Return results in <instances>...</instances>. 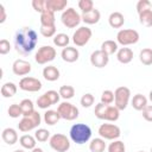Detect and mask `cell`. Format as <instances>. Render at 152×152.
<instances>
[{"label": "cell", "mask_w": 152, "mask_h": 152, "mask_svg": "<svg viewBox=\"0 0 152 152\" xmlns=\"http://www.w3.org/2000/svg\"><path fill=\"white\" fill-rule=\"evenodd\" d=\"M13 43L18 53L27 56L36 49L38 43V34L32 27L24 26L15 32L13 37Z\"/></svg>", "instance_id": "obj_1"}, {"label": "cell", "mask_w": 152, "mask_h": 152, "mask_svg": "<svg viewBox=\"0 0 152 152\" xmlns=\"http://www.w3.org/2000/svg\"><path fill=\"white\" fill-rule=\"evenodd\" d=\"M69 137L77 145L86 144L91 138V128L86 124H75L69 131Z\"/></svg>", "instance_id": "obj_2"}, {"label": "cell", "mask_w": 152, "mask_h": 152, "mask_svg": "<svg viewBox=\"0 0 152 152\" xmlns=\"http://www.w3.org/2000/svg\"><path fill=\"white\" fill-rule=\"evenodd\" d=\"M94 114L97 119L104 120L108 122H114L119 119L120 116V110L112 104H103V103H97L94 109Z\"/></svg>", "instance_id": "obj_3"}, {"label": "cell", "mask_w": 152, "mask_h": 152, "mask_svg": "<svg viewBox=\"0 0 152 152\" xmlns=\"http://www.w3.org/2000/svg\"><path fill=\"white\" fill-rule=\"evenodd\" d=\"M40 122H42L40 114L37 110H34L32 114L21 118V120L18 124V129L23 133H27V132L37 128L40 125Z\"/></svg>", "instance_id": "obj_4"}, {"label": "cell", "mask_w": 152, "mask_h": 152, "mask_svg": "<svg viewBox=\"0 0 152 152\" xmlns=\"http://www.w3.org/2000/svg\"><path fill=\"white\" fill-rule=\"evenodd\" d=\"M139 38V32L133 28H122L116 33V43L122 46L137 44Z\"/></svg>", "instance_id": "obj_5"}, {"label": "cell", "mask_w": 152, "mask_h": 152, "mask_svg": "<svg viewBox=\"0 0 152 152\" xmlns=\"http://www.w3.org/2000/svg\"><path fill=\"white\" fill-rule=\"evenodd\" d=\"M61 21H62V24L65 27H68V28H75L82 21V17L80 15V13L74 7H68L64 12H62Z\"/></svg>", "instance_id": "obj_6"}, {"label": "cell", "mask_w": 152, "mask_h": 152, "mask_svg": "<svg viewBox=\"0 0 152 152\" xmlns=\"http://www.w3.org/2000/svg\"><path fill=\"white\" fill-rule=\"evenodd\" d=\"M131 99V90L127 87H118L114 90V106L119 110H124L127 108Z\"/></svg>", "instance_id": "obj_7"}, {"label": "cell", "mask_w": 152, "mask_h": 152, "mask_svg": "<svg viewBox=\"0 0 152 152\" xmlns=\"http://www.w3.org/2000/svg\"><path fill=\"white\" fill-rule=\"evenodd\" d=\"M97 133L100 135V138L104 139V140H118L121 135V129L119 126L114 125V124H102L99 129Z\"/></svg>", "instance_id": "obj_8"}, {"label": "cell", "mask_w": 152, "mask_h": 152, "mask_svg": "<svg viewBox=\"0 0 152 152\" xmlns=\"http://www.w3.org/2000/svg\"><path fill=\"white\" fill-rule=\"evenodd\" d=\"M56 49L52 48L51 45H43L38 49V51L34 55V61L38 64H46L52 62L56 58Z\"/></svg>", "instance_id": "obj_9"}, {"label": "cell", "mask_w": 152, "mask_h": 152, "mask_svg": "<svg viewBox=\"0 0 152 152\" xmlns=\"http://www.w3.org/2000/svg\"><path fill=\"white\" fill-rule=\"evenodd\" d=\"M57 112L61 115V119L68 120V121H72L75 119L78 118V108L76 106H74L72 103L68 102V101H63L58 104L57 107Z\"/></svg>", "instance_id": "obj_10"}, {"label": "cell", "mask_w": 152, "mask_h": 152, "mask_svg": "<svg viewBox=\"0 0 152 152\" xmlns=\"http://www.w3.org/2000/svg\"><path fill=\"white\" fill-rule=\"evenodd\" d=\"M49 145L56 152H66L70 148V140L62 133H56L50 137Z\"/></svg>", "instance_id": "obj_11"}, {"label": "cell", "mask_w": 152, "mask_h": 152, "mask_svg": "<svg viewBox=\"0 0 152 152\" xmlns=\"http://www.w3.org/2000/svg\"><path fill=\"white\" fill-rule=\"evenodd\" d=\"M91 36H93V32L88 26H81L74 32L72 43L76 46H84L90 40Z\"/></svg>", "instance_id": "obj_12"}, {"label": "cell", "mask_w": 152, "mask_h": 152, "mask_svg": "<svg viewBox=\"0 0 152 152\" xmlns=\"http://www.w3.org/2000/svg\"><path fill=\"white\" fill-rule=\"evenodd\" d=\"M42 87H43L42 82L36 77L25 76L19 81V88L24 91L36 93V91H39L42 89Z\"/></svg>", "instance_id": "obj_13"}, {"label": "cell", "mask_w": 152, "mask_h": 152, "mask_svg": "<svg viewBox=\"0 0 152 152\" xmlns=\"http://www.w3.org/2000/svg\"><path fill=\"white\" fill-rule=\"evenodd\" d=\"M32 70V65L30 62L25 61V59H21V58H18L13 62L12 64V71L14 75L17 76H26L31 72Z\"/></svg>", "instance_id": "obj_14"}, {"label": "cell", "mask_w": 152, "mask_h": 152, "mask_svg": "<svg viewBox=\"0 0 152 152\" xmlns=\"http://www.w3.org/2000/svg\"><path fill=\"white\" fill-rule=\"evenodd\" d=\"M108 62H109V56L106 52H103L101 49L95 50L90 55V63L95 68H99V69L104 68V66H107Z\"/></svg>", "instance_id": "obj_15"}, {"label": "cell", "mask_w": 152, "mask_h": 152, "mask_svg": "<svg viewBox=\"0 0 152 152\" xmlns=\"http://www.w3.org/2000/svg\"><path fill=\"white\" fill-rule=\"evenodd\" d=\"M61 57H62V59H63L64 62H66V63H74V62H76V61L78 59L80 52H78V50H77L76 48H74V46H66V48H64V49L62 50Z\"/></svg>", "instance_id": "obj_16"}, {"label": "cell", "mask_w": 152, "mask_h": 152, "mask_svg": "<svg viewBox=\"0 0 152 152\" xmlns=\"http://www.w3.org/2000/svg\"><path fill=\"white\" fill-rule=\"evenodd\" d=\"M68 6V0H46V10L51 12H64Z\"/></svg>", "instance_id": "obj_17"}, {"label": "cell", "mask_w": 152, "mask_h": 152, "mask_svg": "<svg viewBox=\"0 0 152 152\" xmlns=\"http://www.w3.org/2000/svg\"><path fill=\"white\" fill-rule=\"evenodd\" d=\"M61 72L57 66L55 65H48L43 69V77L49 82H55L59 78Z\"/></svg>", "instance_id": "obj_18"}, {"label": "cell", "mask_w": 152, "mask_h": 152, "mask_svg": "<svg viewBox=\"0 0 152 152\" xmlns=\"http://www.w3.org/2000/svg\"><path fill=\"white\" fill-rule=\"evenodd\" d=\"M1 138H2V140H4L7 145H14V144L18 141V139H19L17 131H15L14 128H12V127L5 128V129L2 131V133H1Z\"/></svg>", "instance_id": "obj_19"}, {"label": "cell", "mask_w": 152, "mask_h": 152, "mask_svg": "<svg viewBox=\"0 0 152 152\" xmlns=\"http://www.w3.org/2000/svg\"><path fill=\"white\" fill-rule=\"evenodd\" d=\"M116 59L122 64H128L133 59V51L129 48H120L116 52Z\"/></svg>", "instance_id": "obj_20"}, {"label": "cell", "mask_w": 152, "mask_h": 152, "mask_svg": "<svg viewBox=\"0 0 152 152\" xmlns=\"http://www.w3.org/2000/svg\"><path fill=\"white\" fill-rule=\"evenodd\" d=\"M82 21L86 23L87 25H94L96 23H99L100 18H101V13L99 10L94 8L93 11L88 12V13H82Z\"/></svg>", "instance_id": "obj_21"}, {"label": "cell", "mask_w": 152, "mask_h": 152, "mask_svg": "<svg viewBox=\"0 0 152 152\" xmlns=\"http://www.w3.org/2000/svg\"><path fill=\"white\" fill-rule=\"evenodd\" d=\"M108 23L113 28H120L125 24V17L120 12H113L108 17Z\"/></svg>", "instance_id": "obj_22"}, {"label": "cell", "mask_w": 152, "mask_h": 152, "mask_svg": "<svg viewBox=\"0 0 152 152\" xmlns=\"http://www.w3.org/2000/svg\"><path fill=\"white\" fill-rule=\"evenodd\" d=\"M17 86L15 83L13 82H6L1 86V89H0V93H1V96L5 97V99H10L12 96H14L17 94Z\"/></svg>", "instance_id": "obj_23"}, {"label": "cell", "mask_w": 152, "mask_h": 152, "mask_svg": "<svg viewBox=\"0 0 152 152\" xmlns=\"http://www.w3.org/2000/svg\"><path fill=\"white\" fill-rule=\"evenodd\" d=\"M56 17L55 13L45 10L43 13H40V26H55Z\"/></svg>", "instance_id": "obj_24"}, {"label": "cell", "mask_w": 152, "mask_h": 152, "mask_svg": "<svg viewBox=\"0 0 152 152\" xmlns=\"http://www.w3.org/2000/svg\"><path fill=\"white\" fill-rule=\"evenodd\" d=\"M131 104L135 110H142L147 106V97L142 94H135L131 101Z\"/></svg>", "instance_id": "obj_25"}, {"label": "cell", "mask_w": 152, "mask_h": 152, "mask_svg": "<svg viewBox=\"0 0 152 152\" xmlns=\"http://www.w3.org/2000/svg\"><path fill=\"white\" fill-rule=\"evenodd\" d=\"M36 142H37L36 138L30 134H24L19 138V144L25 150H33L36 147Z\"/></svg>", "instance_id": "obj_26"}, {"label": "cell", "mask_w": 152, "mask_h": 152, "mask_svg": "<svg viewBox=\"0 0 152 152\" xmlns=\"http://www.w3.org/2000/svg\"><path fill=\"white\" fill-rule=\"evenodd\" d=\"M43 119H44V122H45L46 125H49V126H53V125H56V124L59 121L61 115L58 114L57 110L49 109V110H46V112L44 113Z\"/></svg>", "instance_id": "obj_27"}, {"label": "cell", "mask_w": 152, "mask_h": 152, "mask_svg": "<svg viewBox=\"0 0 152 152\" xmlns=\"http://www.w3.org/2000/svg\"><path fill=\"white\" fill-rule=\"evenodd\" d=\"M101 50L103 52H106L108 56L110 55H114L118 52L119 48H118V43L115 40H112V39H108V40H104L102 44H101Z\"/></svg>", "instance_id": "obj_28"}, {"label": "cell", "mask_w": 152, "mask_h": 152, "mask_svg": "<svg viewBox=\"0 0 152 152\" xmlns=\"http://www.w3.org/2000/svg\"><path fill=\"white\" fill-rule=\"evenodd\" d=\"M107 145L104 142V139L102 138H95L89 142V150L90 152H104Z\"/></svg>", "instance_id": "obj_29"}, {"label": "cell", "mask_w": 152, "mask_h": 152, "mask_svg": "<svg viewBox=\"0 0 152 152\" xmlns=\"http://www.w3.org/2000/svg\"><path fill=\"white\" fill-rule=\"evenodd\" d=\"M138 15H139V21L141 25L146 27H152V8L140 12L138 13Z\"/></svg>", "instance_id": "obj_30"}, {"label": "cell", "mask_w": 152, "mask_h": 152, "mask_svg": "<svg viewBox=\"0 0 152 152\" xmlns=\"http://www.w3.org/2000/svg\"><path fill=\"white\" fill-rule=\"evenodd\" d=\"M20 108H21V113H23V116H26V115H30L34 112V104L33 102L30 100V99H24L20 101Z\"/></svg>", "instance_id": "obj_31"}, {"label": "cell", "mask_w": 152, "mask_h": 152, "mask_svg": "<svg viewBox=\"0 0 152 152\" xmlns=\"http://www.w3.org/2000/svg\"><path fill=\"white\" fill-rule=\"evenodd\" d=\"M53 44L56 45V46H58V48H66L68 46V44H69V42H70V38H69V36L68 34H65V33H57L55 37H53Z\"/></svg>", "instance_id": "obj_32"}, {"label": "cell", "mask_w": 152, "mask_h": 152, "mask_svg": "<svg viewBox=\"0 0 152 152\" xmlns=\"http://www.w3.org/2000/svg\"><path fill=\"white\" fill-rule=\"evenodd\" d=\"M139 59L144 65H152V49H142L139 53Z\"/></svg>", "instance_id": "obj_33"}, {"label": "cell", "mask_w": 152, "mask_h": 152, "mask_svg": "<svg viewBox=\"0 0 152 152\" xmlns=\"http://www.w3.org/2000/svg\"><path fill=\"white\" fill-rule=\"evenodd\" d=\"M58 93H59L61 97L66 101V100H70V99L74 97V95H75V89H74L72 86H61Z\"/></svg>", "instance_id": "obj_34"}, {"label": "cell", "mask_w": 152, "mask_h": 152, "mask_svg": "<svg viewBox=\"0 0 152 152\" xmlns=\"http://www.w3.org/2000/svg\"><path fill=\"white\" fill-rule=\"evenodd\" d=\"M108 152H126V146L125 142L121 140H113L108 147H107Z\"/></svg>", "instance_id": "obj_35"}, {"label": "cell", "mask_w": 152, "mask_h": 152, "mask_svg": "<svg viewBox=\"0 0 152 152\" xmlns=\"http://www.w3.org/2000/svg\"><path fill=\"white\" fill-rule=\"evenodd\" d=\"M34 138L37 141L39 142H45L50 139V132L45 128H38L36 132H34Z\"/></svg>", "instance_id": "obj_36"}, {"label": "cell", "mask_w": 152, "mask_h": 152, "mask_svg": "<svg viewBox=\"0 0 152 152\" xmlns=\"http://www.w3.org/2000/svg\"><path fill=\"white\" fill-rule=\"evenodd\" d=\"M94 101H95V97H94V95L90 94V93H86V94H83L82 97H81V100H80L81 106L84 107V108H89V107H91V106L94 104Z\"/></svg>", "instance_id": "obj_37"}, {"label": "cell", "mask_w": 152, "mask_h": 152, "mask_svg": "<svg viewBox=\"0 0 152 152\" xmlns=\"http://www.w3.org/2000/svg\"><path fill=\"white\" fill-rule=\"evenodd\" d=\"M37 106H38V108H40V109H48L49 107L52 106V103H51L50 99L48 97V95L44 93L43 95H40V96L37 99Z\"/></svg>", "instance_id": "obj_38"}, {"label": "cell", "mask_w": 152, "mask_h": 152, "mask_svg": "<svg viewBox=\"0 0 152 152\" xmlns=\"http://www.w3.org/2000/svg\"><path fill=\"white\" fill-rule=\"evenodd\" d=\"M114 102V91L107 89L103 90L101 94V103L103 104H112Z\"/></svg>", "instance_id": "obj_39"}, {"label": "cell", "mask_w": 152, "mask_h": 152, "mask_svg": "<svg viewBox=\"0 0 152 152\" xmlns=\"http://www.w3.org/2000/svg\"><path fill=\"white\" fill-rule=\"evenodd\" d=\"M7 113H8L10 118H13V119H17V118H19L20 115H23L20 104H18V103H12V104L8 107V109H7Z\"/></svg>", "instance_id": "obj_40"}, {"label": "cell", "mask_w": 152, "mask_h": 152, "mask_svg": "<svg viewBox=\"0 0 152 152\" xmlns=\"http://www.w3.org/2000/svg\"><path fill=\"white\" fill-rule=\"evenodd\" d=\"M77 5L78 8L82 11V13H88L94 10V2L91 0H80Z\"/></svg>", "instance_id": "obj_41"}, {"label": "cell", "mask_w": 152, "mask_h": 152, "mask_svg": "<svg viewBox=\"0 0 152 152\" xmlns=\"http://www.w3.org/2000/svg\"><path fill=\"white\" fill-rule=\"evenodd\" d=\"M39 31L43 37H46V38L55 37L56 36V25L55 26H40Z\"/></svg>", "instance_id": "obj_42"}, {"label": "cell", "mask_w": 152, "mask_h": 152, "mask_svg": "<svg viewBox=\"0 0 152 152\" xmlns=\"http://www.w3.org/2000/svg\"><path fill=\"white\" fill-rule=\"evenodd\" d=\"M32 7L36 12L43 13L46 10V0H33L32 1Z\"/></svg>", "instance_id": "obj_43"}, {"label": "cell", "mask_w": 152, "mask_h": 152, "mask_svg": "<svg viewBox=\"0 0 152 152\" xmlns=\"http://www.w3.org/2000/svg\"><path fill=\"white\" fill-rule=\"evenodd\" d=\"M11 51V44L7 39L2 38L0 40V55H6Z\"/></svg>", "instance_id": "obj_44"}, {"label": "cell", "mask_w": 152, "mask_h": 152, "mask_svg": "<svg viewBox=\"0 0 152 152\" xmlns=\"http://www.w3.org/2000/svg\"><path fill=\"white\" fill-rule=\"evenodd\" d=\"M148 8H151V1H148V0H139L137 2V12L138 13H140V12H142L145 10H148Z\"/></svg>", "instance_id": "obj_45"}, {"label": "cell", "mask_w": 152, "mask_h": 152, "mask_svg": "<svg viewBox=\"0 0 152 152\" xmlns=\"http://www.w3.org/2000/svg\"><path fill=\"white\" fill-rule=\"evenodd\" d=\"M141 112H142V118L146 121L152 122V104H147Z\"/></svg>", "instance_id": "obj_46"}, {"label": "cell", "mask_w": 152, "mask_h": 152, "mask_svg": "<svg viewBox=\"0 0 152 152\" xmlns=\"http://www.w3.org/2000/svg\"><path fill=\"white\" fill-rule=\"evenodd\" d=\"M0 14H1V17H0V24H2V23L6 21V18H7L6 10H5V7H4L2 4H0Z\"/></svg>", "instance_id": "obj_47"}, {"label": "cell", "mask_w": 152, "mask_h": 152, "mask_svg": "<svg viewBox=\"0 0 152 152\" xmlns=\"http://www.w3.org/2000/svg\"><path fill=\"white\" fill-rule=\"evenodd\" d=\"M31 152H44V151H43V148H40V147H34L33 150H31Z\"/></svg>", "instance_id": "obj_48"}, {"label": "cell", "mask_w": 152, "mask_h": 152, "mask_svg": "<svg viewBox=\"0 0 152 152\" xmlns=\"http://www.w3.org/2000/svg\"><path fill=\"white\" fill-rule=\"evenodd\" d=\"M13 152H25L23 148H18V150H15V151H13Z\"/></svg>", "instance_id": "obj_49"}, {"label": "cell", "mask_w": 152, "mask_h": 152, "mask_svg": "<svg viewBox=\"0 0 152 152\" xmlns=\"http://www.w3.org/2000/svg\"><path fill=\"white\" fill-rule=\"evenodd\" d=\"M148 95H150V96H148V97H150V100H151V102H152V90H151V91H150V94H148Z\"/></svg>", "instance_id": "obj_50"}, {"label": "cell", "mask_w": 152, "mask_h": 152, "mask_svg": "<svg viewBox=\"0 0 152 152\" xmlns=\"http://www.w3.org/2000/svg\"><path fill=\"white\" fill-rule=\"evenodd\" d=\"M138 152H145V151H138Z\"/></svg>", "instance_id": "obj_51"}, {"label": "cell", "mask_w": 152, "mask_h": 152, "mask_svg": "<svg viewBox=\"0 0 152 152\" xmlns=\"http://www.w3.org/2000/svg\"><path fill=\"white\" fill-rule=\"evenodd\" d=\"M151 8H152V2H151Z\"/></svg>", "instance_id": "obj_52"}, {"label": "cell", "mask_w": 152, "mask_h": 152, "mask_svg": "<svg viewBox=\"0 0 152 152\" xmlns=\"http://www.w3.org/2000/svg\"><path fill=\"white\" fill-rule=\"evenodd\" d=\"M150 152H152V147H151V151H150Z\"/></svg>", "instance_id": "obj_53"}]
</instances>
